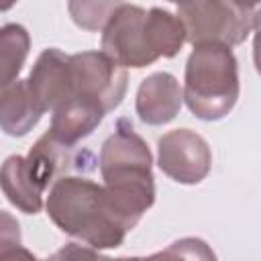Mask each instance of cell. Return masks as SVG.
<instances>
[{
  "instance_id": "6da1fadb",
  "label": "cell",
  "mask_w": 261,
  "mask_h": 261,
  "mask_svg": "<svg viewBox=\"0 0 261 261\" xmlns=\"http://www.w3.org/2000/svg\"><path fill=\"white\" fill-rule=\"evenodd\" d=\"M45 208L57 228L98 251L120 247L128 232L106 188L86 177H57L49 190Z\"/></svg>"
},
{
  "instance_id": "7a4b0ae2",
  "label": "cell",
  "mask_w": 261,
  "mask_h": 261,
  "mask_svg": "<svg viewBox=\"0 0 261 261\" xmlns=\"http://www.w3.org/2000/svg\"><path fill=\"white\" fill-rule=\"evenodd\" d=\"M100 173L118 216L128 230L135 228L155 202V181L151 151L126 118L100 149Z\"/></svg>"
},
{
  "instance_id": "3957f363",
  "label": "cell",
  "mask_w": 261,
  "mask_h": 261,
  "mask_svg": "<svg viewBox=\"0 0 261 261\" xmlns=\"http://www.w3.org/2000/svg\"><path fill=\"white\" fill-rule=\"evenodd\" d=\"M241 92L239 63L230 47L196 45L186 63L184 100L200 120H220L237 104Z\"/></svg>"
},
{
  "instance_id": "277c9868",
  "label": "cell",
  "mask_w": 261,
  "mask_h": 261,
  "mask_svg": "<svg viewBox=\"0 0 261 261\" xmlns=\"http://www.w3.org/2000/svg\"><path fill=\"white\" fill-rule=\"evenodd\" d=\"M177 16L186 27L188 43L241 45L253 29V14L232 0H190L179 6Z\"/></svg>"
},
{
  "instance_id": "5b68a950",
  "label": "cell",
  "mask_w": 261,
  "mask_h": 261,
  "mask_svg": "<svg viewBox=\"0 0 261 261\" xmlns=\"http://www.w3.org/2000/svg\"><path fill=\"white\" fill-rule=\"evenodd\" d=\"M102 51L122 67H147L159 59L153 49L147 10L133 4H120L102 29Z\"/></svg>"
},
{
  "instance_id": "8992f818",
  "label": "cell",
  "mask_w": 261,
  "mask_h": 261,
  "mask_svg": "<svg viewBox=\"0 0 261 261\" xmlns=\"http://www.w3.org/2000/svg\"><path fill=\"white\" fill-rule=\"evenodd\" d=\"M126 86L128 77L124 67L104 51L71 55V96L98 100L110 112L122 102Z\"/></svg>"
},
{
  "instance_id": "52a82bcc",
  "label": "cell",
  "mask_w": 261,
  "mask_h": 261,
  "mask_svg": "<svg viewBox=\"0 0 261 261\" xmlns=\"http://www.w3.org/2000/svg\"><path fill=\"white\" fill-rule=\"evenodd\" d=\"M157 163L161 171L177 184H200L212 165V153L204 137L190 128L165 133L157 143Z\"/></svg>"
},
{
  "instance_id": "ba28073f",
  "label": "cell",
  "mask_w": 261,
  "mask_h": 261,
  "mask_svg": "<svg viewBox=\"0 0 261 261\" xmlns=\"http://www.w3.org/2000/svg\"><path fill=\"white\" fill-rule=\"evenodd\" d=\"M27 84L45 112H53L71 96V55L53 47L45 49L37 57Z\"/></svg>"
},
{
  "instance_id": "9c48e42d",
  "label": "cell",
  "mask_w": 261,
  "mask_h": 261,
  "mask_svg": "<svg viewBox=\"0 0 261 261\" xmlns=\"http://www.w3.org/2000/svg\"><path fill=\"white\" fill-rule=\"evenodd\" d=\"M181 100H184V92L175 75L167 71H155L141 82L137 90L135 108L145 124L159 126V124H167L177 116L181 108Z\"/></svg>"
},
{
  "instance_id": "30bf717a",
  "label": "cell",
  "mask_w": 261,
  "mask_h": 261,
  "mask_svg": "<svg viewBox=\"0 0 261 261\" xmlns=\"http://www.w3.org/2000/svg\"><path fill=\"white\" fill-rule=\"evenodd\" d=\"M106 112L108 110L98 100L84 98V96H71L53 110L49 130L61 143L73 147L77 141L92 135V130L102 122Z\"/></svg>"
},
{
  "instance_id": "8fae6325",
  "label": "cell",
  "mask_w": 261,
  "mask_h": 261,
  "mask_svg": "<svg viewBox=\"0 0 261 261\" xmlns=\"http://www.w3.org/2000/svg\"><path fill=\"white\" fill-rule=\"evenodd\" d=\"M45 114V108L33 96L27 80H14L2 86V130L10 137H24Z\"/></svg>"
},
{
  "instance_id": "7c38bea8",
  "label": "cell",
  "mask_w": 261,
  "mask_h": 261,
  "mask_svg": "<svg viewBox=\"0 0 261 261\" xmlns=\"http://www.w3.org/2000/svg\"><path fill=\"white\" fill-rule=\"evenodd\" d=\"M2 190L10 204H14L24 214H37L43 208V190L35 184L29 173L27 159L12 155L2 165Z\"/></svg>"
},
{
  "instance_id": "4fadbf2b",
  "label": "cell",
  "mask_w": 261,
  "mask_h": 261,
  "mask_svg": "<svg viewBox=\"0 0 261 261\" xmlns=\"http://www.w3.org/2000/svg\"><path fill=\"white\" fill-rule=\"evenodd\" d=\"M69 145L61 143L57 137L51 135V130H47L29 151L27 159V167L31 177L35 179V184L45 192L49 181H53L69 163Z\"/></svg>"
},
{
  "instance_id": "5bb4252c",
  "label": "cell",
  "mask_w": 261,
  "mask_h": 261,
  "mask_svg": "<svg viewBox=\"0 0 261 261\" xmlns=\"http://www.w3.org/2000/svg\"><path fill=\"white\" fill-rule=\"evenodd\" d=\"M147 22L151 33L153 49L159 57H173L179 53L186 39V27L177 14H171L163 8L147 10Z\"/></svg>"
},
{
  "instance_id": "9a60e30c",
  "label": "cell",
  "mask_w": 261,
  "mask_h": 261,
  "mask_svg": "<svg viewBox=\"0 0 261 261\" xmlns=\"http://www.w3.org/2000/svg\"><path fill=\"white\" fill-rule=\"evenodd\" d=\"M2 45V86L18 80V73L24 65V59L31 49V37L20 24H6L0 33Z\"/></svg>"
},
{
  "instance_id": "2e32d148",
  "label": "cell",
  "mask_w": 261,
  "mask_h": 261,
  "mask_svg": "<svg viewBox=\"0 0 261 261\" xmlns=\"http://www.w3.org/2000/svg\"><path fill=\"white\" fill-rule=\"evenodd\" d=\"M122 0H67L71 20L86 31H102Z\"/></svg>"
},
{
  "instance_id": "e0dca14e",
  "label": "cell",
  "mask_w": 261,
  "mask_h": 261,
  "mask_svg": "<svg viewBox=\"0 0 261 261\" xmlns=\"http://www.w3.org/2000/svg\"><path fill=\"white\" fill-rule=\"evenodd\" d=\"M253 61H255V69L261 75V8L253 14Z\"/></svg>"
},
{
  "instance_id": "ac0fdd59",
  "label": "cell",
  "mask_w": 261,
  "mask_h": 261,
  "mask_svg": "<svg viewBox=\"0 0 261 261\" xmlns=\"http://www.w3.org/2000/svg\"><path fill=\"white\" fill-rule=\"evenodd\" d=\"M234 4H239L241 8H247V10H251V8H255L257 4H261V0H232Z\"/></svg>"
},
{
  "instance_id": "d6986e66",
  "label": "cell",
  "mask_w": 261,
  "mask_h": 261,
  "mask_svg": "<svg viewBox=\"0 0 261 261\" xmlns=\"http://www.w3.org/2000/svg\"><path fill=\"white\" fill-rule=\"evenodd\" d=\"M14 2H16V0H2V10L6 12V10H8V8L14 4Z\"/></svg>"
},
{
  "instance_id": "ffe728a7",
  "label": "cell",
  "mask_w": 261,
  "mask_h": 261,
  "mask_svg": "<svg viewBox=\"0 0 261 261\" xmlns=\"http://www.w3.org/2000/svg\"><path fill=\"white\" fill-rule=\"evenodd\" d=\"M169 2H173V4H179V6H181V4H186V2H190V0H169Z\"/></svg>"
}]
</instances>
